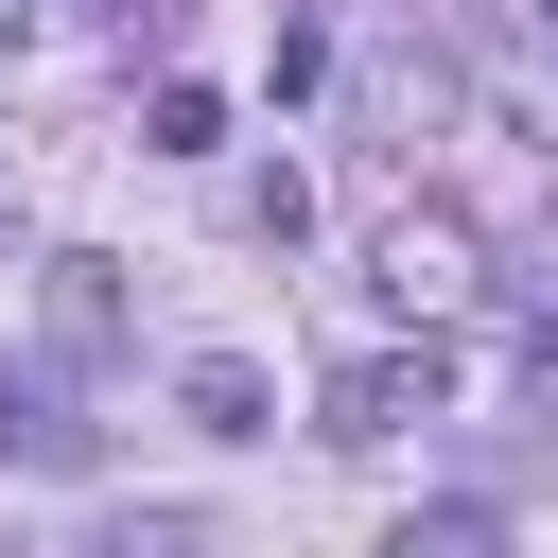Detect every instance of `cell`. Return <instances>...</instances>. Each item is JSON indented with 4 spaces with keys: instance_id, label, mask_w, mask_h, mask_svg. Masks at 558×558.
<instances>
[{
    "instance_id": "6da1fadb",
    "label": "cell",
    "mask_w": 558,
    "mask_h": 558,
    "mask_svg": "<svg viewBox=\"0 0 558 558\" xmlns=\"http://www.w3.org/2000/svg\"><path fill=\"white\" fill-rule=\"evenodd\" d=\"M436 401H453V366H436V349H349V366H331V418H314V436H331V453H384V436H418Z\"/></svg>"
},
{
    "instance_id": "7a4b0ae2",
    "label": "cell",
    "mask_w": 558,
    "mask_h": 558,
    "mask_svg": "<svg viewBox=\"0 0 558 558\" xmlns=\"http://www.w3.org/2000/svg\"><path fill=\"white\" fill-rule=\"evenodd\" d=\"M384 296H401V314H453V296H471V227H453V209H401V227H384Z\"/></svg>"
},
{
    "instance_id": "3957f363",
    "label": "cell",
    "mask_w": 558,
    "mask_h": 558,
    "mask_svg": "<svg viewBox=\"0 0 558 558\" xmlns=\"http://www.w3.org/2000/svg\"><path fill=\"white\" fill-rule=\"evenodd\" d=\"M0 453H17V471H87V418H70L35 366H0Z\"/></svg>"
},
{
    "instance_id": "277c9868",
    "label": "cell",
    "mask_w": 558,
    "mask_h": 558,
    "mask_svg": "<svg viewBox=\"0 0 558 558\" xmlns=\"http://www.w3.org/2000/svg\"><path fill=\"white\" fill-rule=\"evenodd\" d=\"M174 401H192V418H209V436H262V418H279V384H262V366H244V349H209V366H192V384H174Z\"/></svg>"
},
{
    "instance_id": "5b68a950",
    "label": "cell",
    "mask_w": 558,
    "mask_h": 558,
    "mask_svg": "<svg viewBox=\"0 0 558 558\" xmlns=\"http://www.w3.org/2000/svg\"><path fill=\"white\" fill-rule=\"evenodd\" d=\"M384 558H506V523H488V506H401Z\"/></svg>"
},
{
    "instance_id": "8992f818",
    "label": "cell",
    "mask_w": 558,
    "mask_h": 558,
    "mask_svg": "<svg viewBox=\"0 0 558 558\" xmlns=\"http://www.w3.org/2000/svg\"><path fill=\"white\" fill-rule=\"evenodd\" d=\"M140 140H157V157H209V140H227V105H209V87H192V70H174V87H157V105H140Z\"/></svg>"
},
{
    "instance_id": "52a82bcc",
    "label": "cell",
    "mask_w": 558,
    "mask_h": 558,
    "mask_svg": "<svg viewBox=\"0 0 558 558\" xmlns=\"http://www.w3.org/2000/svg\"><path fill=\"white\" fill-rule=\"evenodd\" d=\"M52 17H122V35H174V0H52Z\"/></svg>"
},
{
    "instance_id": "ba28073f",
    "label": "cell",
    "mask_w": 558,
    "mask_h": 558,
    "mask_svg": "<svg viewBox=\"0 0 558 558\" xmlns=\"http://www.w3.org/2000/svg\"><path fill=\"white\" fill-rule=\"evenodd\" d=\"M35 17H52V0H0V52H17V35H35Z\"/></svg>"
},
{
    "instance_id": "9c48e42d",
    "label": "cell",
    "mask_w": 558,
    "mask_h": 558,
    "mask_svg": "<svg viewBox=\"0 0 558 558\" xmlns=\"http://www.w3.org/2000/svg\"><path fill=\"white\" fill-rule=\"evenodd\" d=\"M541 17H558V0H541Z\"/></svg>"
}]
</instances>
